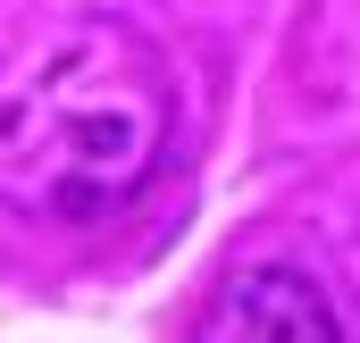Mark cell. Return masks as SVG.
<instances>
[{
	"label": "cell",
	"mask_w": 360,
	"mask_h": 343,
	"mask_svg": "<svg viewBox=\"0 0 360 343\" xmlns=\"http://www.w3.org/2000/svg\"><path fill=\"white\" fill-rule=\"evenodd\" d=\"M193 343H344V327L302 268H235L201 302Z\"/></svg>",
	"instance_id": "2"
},
{
	"label": "cell",
	"mask_w": 360,
	"mask_h": 343,
	"mask_svg": "<svg viewBox=\"0 0 360 343\" xmlns=\"http://www.w3.org/2000/svg\"><path fill=\"white\" fill-rule=\"evenodd\" d=\"M168 67L126 25L59 34L0 92V201L34 218H101L134 201L168 151Z\"/></svg>",
	"instance_id": "1"
}]
</instances>
